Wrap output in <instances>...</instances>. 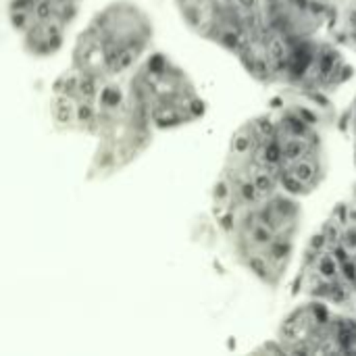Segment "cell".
<instances>
[{"label":"cell","instance_id":"obj_1","mask_svg":"<svg viewBox=\"0 0 356 356\" xmlns=\"http://www.w3.org/2000/svg\"><path fill=\"white\" fill-rule=\"evenodd\" d=\"M217 223L236 261L261 284L280 288L294 261L302 227L298 196L277 190L236 207Z\"/></svg>","mask_w":356,"mask_h":356},{"label":"cell","instance_id":"obj_2","mask_svg":"<svg viewBox=\"0 0 356 356\" xmlns=\"http://www.w3.org/2000/svg\"><path fill=\"white\" fill-rule=\"evenodd\" d=\"M152 38V17L138 2L113 0L79 31L69 69L100 81L123 79L150 52Z\"/></svg>","mask_w":356,"mask_h":356},{"label":"cell","instance_id":"obj_3","mask_svg":"<svg viewBox=\"0 0 356 356\" xmlns=\"http://www.w3.org/2000/svg\"><path fill=\"white\" fill-rule=\"evenodd\" d=\"M296 290L334 307L356 300V196L340 202L313 234Z\"/></svg>","mask_w":356,"mask_h":356},{"label":"cell","instance_id":"obj_4","mask_svg":"<svg viewBox=\"0 0 356 356\" xmlns=\"http://www.w3.org/2000/svg\"><path fill=\"white\" fill-rule=\"evenodd\" d=\"M184 23L202 40L234 54L259 81H267L271 29L263 0H173Z\"/></svg>","mask_w":356,"mask_h":356},{"label":"cell","instance_id":"obj_5","mask_svg":"<svg viewBox=\"0 0 356 356\" xmlns=\"http://www.w3.org/2000/svg\"><path fill=\"white\" fill-rule=\"evenodd\" d=\"M284 190L280 184L271 113L242 123L232 136L223 167L213 188V217Z\"/></svg>","mask_w":356,"mask_h":356},{"label":"cell","instance_id":"obj_6","mask_svg":"<svg viewBox=\"0 0 356 356\" xmlns=\"http://www.w3.org/2000/svg\"><path fill=\"white\" fill-rule=\"evenodd\" d=\"M154 127L134 100L127 77L106 81L94 127L96 148L88 167L90 181H104L136 163L152 144Z\"/></svg>","mask_w":356,"mask_h":356},{"label":"cell","instance_id":"obj_7","mask_svg":"<svg viewBox=\"0 0 356 356\" xmlns=\"http://www.w3.org/2000/svg\"><path fill=\"white\" fill-rule=\"evenodd\" d=\"M127 88L156 131L190 125L207 111L188 71L163 52H148L127 75Z\"/></svg>","mask_w":356,"mask_h":356},{"label":"cell","instance_id":"obj_8","mask_svg":"<svg viewBox=\"0 0 356 356\" xmlns=\"http://www.w3.org/2000/svg\"><path fill=\"white\" fill-rule=\"evenodd\" d=\"M280 184L294 196L313 194L327 175V154L317 115L302 104L271 113Z\"/></svg>","mask_w":356,"mask_h":356},{"label":"cell","instance_id":"obj_9","mask_svg":"<svg viewBox=\"0 0 356 356\" xmlns=\"http://www.w3.org/2000/svg\"><path fill=\"white\" fill-rule=\"evenodd\" d=\"M350 75L353 69L332 38H290L271 31L267 83L277 81L309 94H323L342 86Z\"/></svg>","mask_w":356,"mask_h":356},{"label":"cell","instance_id":"obj_10","mask_svg":"<svg viewBox=\"0 0 356 356\" xmlns=\"http://www.w3.org/2000/svg\"><path fill=\"white\" fill-rule=\"evenodd\" d=\"M280 353L348 355L356 353V317L334 311V305L313 300L296 307L280 325Z\"/></svg>","mask_w":356,"mask_h":356},{"label":"cell","instance_id":"obj_11","mask_svg":"<svg viewBox=\"0 0 356 356\" xmlns=\"http://www.w3.org/2000/svg\"><path fill=\"white\" fill-rule=\"evenodd\" d=\"M79 0H6L8 21L21 46L35 58L56 54L77 15Z\"/></svg>","mask_w":356,"mask_h":356},{"label":"cell","instance_id":"obj_12","mask_svg":"<svg viewBox=\"0 0 356 356\" xmlns=\"http://www.w3.org/2000/svg\"><path fill=\"white\" fill-rule=\"evenodd\" d=\"M106 81L86 77L73 69L65 71L50 92V119L60 131L94 134Z\"/></svg>","mask_w":356,"mask_h":356},{"label":"cell","instance_id":"obj_13","mask_svg":"<svg viewBox=\"0 0 356 356\" xmlns=\"http://www.w3.org/2000/svg\"><path fill=\"white\" fill-rule=\"evenodd\" d=\"M338 0H263L271 31L290 38H311L327 31Z\"/></svg>","mask_w":356,"mask_h":356},{"label":"cell","instance_id":"obj_14","mask_svg":"<svg viewBox=\"0 0 356 356\" xmlns=\"http://www.w3.org/2000/svg\"><path fill=\"white\" fill-rule=\"evenodd\" d=\"M330 38L342 46L356 52V0H338L334 15L327 25Z\"/></svg>","mask_w":356,"mask_h":356},{"label":"cell","instance_id":"obj_15","mask_svg":"<svg viewBox=\"0 0 356 356\" xmlns=\"http://www.w3.org/2000/svg\"><path fill=\"white\" fill-rule=\"evenodd\" d=\"M350 136H353V148H355V161H356V96L353 100V108H350Z\"/></svg>","mask_w":356,"mask_h":356}]
</instances>
